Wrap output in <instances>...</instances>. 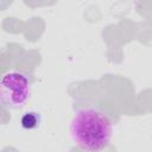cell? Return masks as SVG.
Masks as SVG:
<instances>
[{
    "label": "cell",
    "mask_w": 152,
    "mask_h": 152,
    "mask_svg": "<svg viewBox=\"0 0 152 152\" xmlns=\"http://www.w3.org/2000/svg\"><path fill=\"white\" fill-rule=\"evenodd\" d=\"M113 125L101 110L86 107L78 109L70 124V134L75 144L88 152L104 148L112 138Z\"/></svg>",
    "instance_id": "obj_1"
},
{
    "label": "cell",
    "mask_w": 152,
    "mask_h": 152,
    "mask_svg": "<svg viewBox=\"0 0 152 152\" xmlns=\"http://www.w3.org/2000/svg\"><path fill=\"white\" fill-rule=\"evenodd\" d=\"M31 94V81L23 71H10L0 82V101L8 109H19L28 100Z\"/></svg>",
    "instance_id": "obj_2"
},
{
    "label": "cell",
    "mask_w": 152,
    "mask_h": 152,
    "mask_svg": "<svg viewBox=\"0 0 152 152\" xmlns=\"http://www.w3.org/2000/svg\"><path fill=\"white\" fill-rule=\"evenodd\" d=\"M40 122H42L40 114L38 112H33V110L26 112L20 118V125L25 129H34V128L39 127Z\"/></svg>",
    "instance_id": "obj_3"
}]
</instances>
